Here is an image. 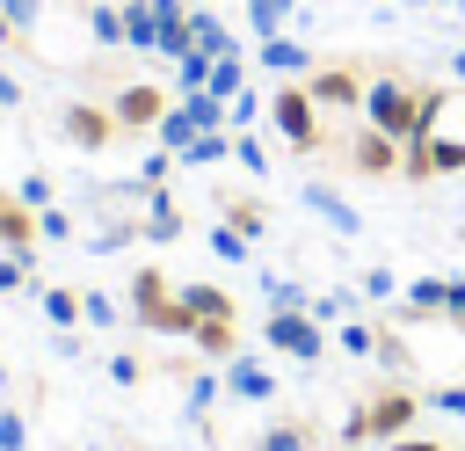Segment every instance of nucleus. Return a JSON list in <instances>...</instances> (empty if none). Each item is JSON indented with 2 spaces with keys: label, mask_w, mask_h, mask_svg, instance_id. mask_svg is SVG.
Masks as SVG:
<instances>
[{
  "label": "nucleus",
  "mask_w": 465,
  "mask_h": 451,
  "mask_svg": "<svg viewBox=\"0 0 465 451\" xmlns=\"http://www.w3.org/2000/svg\"><path fill=\"white\" fill-rule=\"evenodd\" d=\"M443 320L465 327V284H458V276H443Z\"/></svg>",
  "instance_id": "obj_38"
},
{
  "label": "nucleus",
  "mask_w": 465,
  "mask_h": 451,
  "mask_svg": "<svg viewBox=\"0 0 465 451\" xmlns=\"http://www.w3.org/2000/svg\"><path fill=\"white\" fill-rule=\"evenodd\" d=\"M44 313H51V327H80V291L51 284V291H44Z\"/></svg>",
  "instance_id": "obj_26"
},
{
  "label": "nucleus",
  "mask_w": 465,
  "mask_h": 451,
  "mask_svg": "<svg viewBox=\"0 0 465 451\" xmlns=\"http://www.w3.org/2000/svg\"><path fill=\"white\" fill-rule=\"evenodd\" d=\"M0 451H29V422H22V407H0Z\"/></svg>",
  "instance_id": "obj_31"
},
{
  "label": "nucleus",
  "mask_w": 465,
  "mask_h": 451,
  "mask_svg": "<svg viewBox=\"0 0 465 451\" xmlns=\"http://www.w3.org/2000/svg\"><path fill=\"white\" fill-rule=\"evenodd\" d=\"M414 415H421V400H414L407 386H378V393L341 422V444H392V436H407Z\"/></svg>",
  "instance_id": "obj_2"
},
{
  "label": "nucleus",
  "mask_w": 465,
  "mask_h": 451,
  "mask_svg": "<svg viewBox=\"0 0 465 451\" xmlns=\"http://www.w3.org/2000/svg\"><path fill=\"white\" fill-rule=\"evenodd\" d=\"M203 356H232L240 342H232V320H196V335H189Z\"/></svg>",
  "instance_id": "obj_23"
},
{
  "label": "nucleus",
  "mask_w": 465,
  "mask_h": 451,
  "mask_svg": "<svg viewBox=\"0 0 465 451\" xmlns=\"http://www.w3.org/2000/svg\"><path fill=\"white\" fill-rule=\"evenodd\" d=\"M7 102H22V87H15L7 73H0V109H7Z\"/></svg>",
  "instance_id": "obj_46"
},
{
  "label": "nucleus",
  "mask_w": 465,
  "mask_h": 451,
  "mask_svg": "<svg viewBox=\"0 0 465 451\" xmlns=\"http://www.w3.org/2000/svg\"><path fill=\"white\" fill-rule=\"evenodd\" d=\"M225 393H240V400H269V393H276V371H269V364H254V356H232Z\"/></svg>",
  "instance_id": "obj_15"
},
{
  "label": "nucleus",
  "mask_w": 465,
  "mask_h": 451,
  "mask_svg": "<svg viewBox=\"0 0 465 451\" xmlns=\"http://www.w3.org/2000/svg\"><path fill=\"white\" fill-rule=\"evenodd\" d=\"M262 65H269V73H283V80H298V73H312V51H305V44H291V36L276 29V36H262Z\"/></svg>",
  "instance_id": "obj_13"
},
{
  "label": "nucleus",
  "mask_w": 465,
  "mask_h": 451,
  "mask_svg": "<svg viewBox=\"0 0 465 451\" xmlns=\"http://www.w3.org/2000/svg\"><path fill=\"white\" fill-rule=\"evenodd\" d=\"M0 15H7L22 36H29V22H36V0H0Z\"/></svg>",
  "instance_id": "obj_42"
},
{
  "label": "nucleus",
  "mask_w": 465,
  "mask_h": 451,
  "mask_svg": "<svg viewBox=\"0 0 465 451\" xmlns=\"http://www.w3.org/2000/svg\"><path fill=\"white\" fill-rule=\"evenodd\" d=\"M138 233H145V240H174V233H182V204H174L167 189H153V196H145V218H138Z\"/></svg>",
  "instance_id": "obj_16"
},
{
  "label": "nucleus",
  "mask_w": 465,
  "mask_h": 451,
  "mask_svg": "<svg viewBox=\"0 0 465 451\" xmlns=\"http://www.w3.org/2000/svg\"><path fill=\"white\" fill-rule=\"evenodd\" d=\"M109 378H116V386H138L145 371H138V356H109Z\"/></svg>",
  "instance_id": "obj_43"
},
{
  "label": "nucleus",
  "mask_w": 465,
  "mask_h": 451,
  "mask_svg": "<svg viewBox=\"0 0 465 451\" xmlns=\"http://www.w3.org/2000/svg\"><path fill=\"white\" fill-rule=\"evenodd\" d=\"M131 313H138V327H153V335H189V327H196L189 306H182V291H174L160 269H131Z\"/></svg>",
  "instance_id": "obj_3"
},
{
  "label": "nucleus",
  "mask_w": 465,
  "mask_h": 451,
  "mask_svg": "<svg viewBox=\"0 0 465 451\" xmlns=\"http://www.w3.org/2000/svg\"><path fill=\"white\" fill-rule=\"evenodd\" d=\"M189 167H211V160H232V131H196V145L182 153Z\"/></svg>",
  "instance_id": "obj_22"
},
{
  "label": "nucleus",
  "mask_w": 465,
  "mask_h": 451,
  "mask_svg": "<svg viewBox=\"0 0 465 451\" xmlns=\"http://www.w3.org/2000/svg\"><path fill=\"white\" fill-rule=\"evenodd\" d=\"M87 29H94V44H131L124 36V7H87Z\"/></svg>",
  "instance_id": "obj_27"
},
{
  "label": "nucleus",
  "mask_w": 465,
  "mask_h": 451,
  "mask_svg": "<svg viewBox=\"0 0 465 451\" xmlns=\"http://www.w3.org/2000/svg\"><path fill=\"white\" fill-rule=\"evenodd\" d=\"M291 7H298V0H247V22H254V36H276V29L291 22Z\"/></svg>",
  "instance_id": "obj_24"
},
{
  "label": "nucleus",
  "mask_w": 465,
  "mask_h": 451,
  "mask_svg": "<svg viewBox=\"0 0 465 451\" xmlns=\"http://www.w3.org/2000/svg\"><path fill=\"white\" fill-rule=\"evenodd\" d=\"M465 167V138H443V131H421L400 145V175L407 182H436V175H458Z\"/></svg>",
  "instance_id": "obj_6"
},
{
  "label": "nucleus",
  "mask_w": 465,
  "mask_h": 451,
  "mask_svg": "<svg viewBox=\"0 0 465 451\" xmlns=\"http://www.w3.org/2000/svg\"><path fill=\"white\" fill-rule=\"evenodd\" d=\"M392 291H400L392 269H363V298H392Z\"/></svg>",
  "instance_id": "obj_39"
},
{
  "label": "nucleus",
  "mask_w": 465,
  "mask_h": 451,
  "mask_svg": "<svg viewBox=\"0 0 465 451\" xmlns=\"http://www.w3.org/2000/svg\"><path fill=\"white\" fill-rule=\"evenodd\" d=\"M124 36L138 51H153V0H124Z\"/></svg>",
  "instance_id": "obj_25"
},
{
  "label": "nucleus",
  "mask_w": 465,
  "mask_h": 451,
  "mask_svg": "<svg viewBox=\"0 0 465 451\" xmlns=\"http://www.w3.org/2000/svg\"><path fill=\"white\" fill-rule=\"evenodd\" d=\"M305 204H312L341 240H356V233H363V218H356V204H349V196H334V189H320V182H312V189H305Z\"/></svg>",
  "instance_id": "obj_14"
},
{
  "label": "nucleus",
  "mask_w": 465,
  "mask_h": 451,
  "mask_svg": "<svg viewBox=\"0 0 465 451\" xmlns=\"http://www.w3.org/2000/svg\"><path fill=\"white\" fill-rule=\"evenodd\" d=\"M378 342H385V335H378L371 320H341V349H349V356H378Z\"/></svg>",
  "instance_id": "obj_28"
},
{
  "label": "nucleus",
  "mask_w": 465,
  "mask_h": 451,
  "mask_svg": "<svg viewBox=\"0 0 465 451\" xmlns=\"http://www.w3.org/2000/svg\"><path fill=\"white\" fill-rule=\"evenodd\" d=\"M22 284H29V255L7 247V255H0V291H22Z\"/></svg>",
  "instance_id": "obj_35"
},
{
  "label": "nucleus",
  "mask_w": 465,
  "mask_h": 451,
  "mask_svg": "<svg viewBox=\"0 0 465 451\" xmlns=\"http://www.w3.org/2000/svg\"><path fill=\"white\" fill-rule=\"evenodd\" d=\"M36 233H44V240H73V218H65V211H51V204H44V211H36Z\"/></svg>",
  "instance_id": "obj_36"
},
{
  "label": "nucleus",
  "mask_w": 465,
  "mask_h": 451,
  "mask_svg": "<svg viewBox=\"0 0 465 451\" xmlns=\"http://www.w3.org/2000/svg\"><path fill=\"white\" fill-rule=\"evenodd\" d=\"M189 44H196V51H232V29L203 7V15H189Z\"/></svg>",
  "instance_id": "obj_21"
},
{
  "label": "nucleus",
  "mask_w": 465,
  "mask_h": 451,
  "mask_svg": "<svg viewBox=\"0 0 465 451\" xmlns=\"http://www.w3.org/2000/svg\"><path fill=\"white\" fill-rule=\"evenodd\" d=\"M450 80H458V87H465V36H458V44H450Z\"/></svg>",
  "instance_id": "obj_45"
},
{
  "label": "nucleus",
  "mask_w": 465,
  "mask_h": 451,
  "mask_svg": "<svg viewBox=\"0 0 465 451\" xmlns=\"http://www.w3.org/2000/svg\"><path fill=\"white\" fill-rule=\"evenodd\" d=\"M436 7H443V15H465V0H436Z\"/></svg>",
  "instance_id": "obj_48"
},
{
  "label": "nucleus",
  "mask_w": 465,
  "mask_h": 451,
  "mask_svg": "<svg viewBox=\"0 0 465 451\" xmlns=\"http://www.w3.org/2000/svg\"><path fill=\"white\" fill-rule=\"evenodd\" d=\"M349 167H356V175H392V167H400V138H385L378 124H363V131L349 138Z\"/></svg>",
  "instance_id": "obj_11"
},
{
  "label": "nucleus",
  "mask_w": 465,
  "mask_h": 451,
  "mask_svg": "<svg viewBox=\"0 0 465 451\" xmlns=\"http://www.w3.org/2000/svg\"><path fill=\"white\" fill-rule=\"evenodd\" d=\"M218 211H225V226H232V233H247V240H262V233H269L262 196H218Z\"/></svg>",
  "instance_id": "obj_17"
},
{
  "label": "nucleus",
  "mask_w": 465,
  "mask_h": 451,
  "mask_svg": "<svg viewBox=\"0 0 465 451\" xmlns=\"http://www.w3.org/2000/svg\"><path fill=\"white\" fill-rule=\"evenodd\" d=\"M211 400H218V378H211V371H196V378H189V415H203Z\"/></svg>",
  "instance_id": "obj_37"
},
{
  "label": "nucleus",
  "mask_w": 465,
  "mask_h": 451,
  "mask_svg": "<svg viewBox=\"0 0 465 451\" xmlns=\"http://www.w3.org/2000/svg\"><path fill=\"white\" fill-rule=\"evenodd\" d=\"M429 407H436V415H465V386H436Z\"/></svg>",
  "instance_id": "obj_40"
},
{
  "label": "nucleus",
  "mask_w": 465,
  "mask_h": 451,
  "mask_svg": "<svg viewBox=\"0 0 465 451\" xmlns=\"http://www.w3.org/2000/svg\"><path fill=\"white\" fill-rule=\"evenodd\" d=\"M378 451H443L436 436H392V444H378Z\"/></svg>",
  "instance_id": "obj_44"
},
{
  "label": "nucleus",
  "mask_w": 465,
  "mask_h": 451,
  "mask_svg": "<svg viewBox=\"0 0 465 451\" xmlns=\"http://www.w3.org/2000/svg\"><path fill=\"white\" fill-rule=\"evenodd\" d=\"M0 44H29V36H22V29H15L7 15H0Z\"/></svg>",
  "instance_id": "obj_47"
},
{
  "label": "nucleus",
  "mask_w": 465,
  "mask_h": 451,
  "mask_svg": "<svg viewBox=\"0 0 465 451\" xmlns=\"http://www.w3.org/2000/svg\"><path fill=\"white\" fill-rule=\"evenodd\" d=\"M196 131H203V124H196V116H189V102H174V109H167V116H160V145H167V153H174V160H182V153H189V145H196Z\"/></svg>",
  "instance_id": "obj_20"
},
{
  "label": "nucleus",
  "mask_w": 465,
  "mask_h": 451,
  "mask_svg": "<svg viewBox=\"0 0 465 451\" xmlns=\"http://www.w3.org/2000/svg\"><path fill=\"white\" fill-rule=\"evenodd\" d=\"M0 247L36 255V211L22 204V189H0Z\"/></svg>",
  "instance_id": "obj_12"
},
{
  "label": "nucleus",
  "mask_w": 465,
  "mask_h": 451,
  "mask_svg": "<svg viewBox=\"0 0 465 451\" xmlns=\"http://www.w3.org/2000/svg\"><path fill=\"white\" fill-rule=\"evenodd\" d=\"M262 342H269V349H283V356H298V364H320L327 327L312 320V306H276V313L262 320Z\"/></svg>",
  "instance_id": "obj_5"
},
{
  "label": "nucleus",
  "mask_w": 465,
  "mask_h": 451,
  "mask_svg": "<svg viewBox=\"0 0 465 451\" xmlns=\"http://www.w3.org/2000/svg\"><path fill=\"white\" fill-rule=\"evenodd\" d=\"M312 436H305V422H276V429H262V451H305Z\"/></svg>",
  "instance_id": "obj_29"
},
{
  "label": "nucleus",
  "mask_w": 465,
  "mask_h": 451,
  "mask_svg": "<svg viewBox=\"0 0 465 451\" xmlns=\"http://www.w3.org/2000/svg\"><path fill=\"white\" fill-rule=\"evenodd\" d=\"M58 131H65L80 153H102L124 124H116V109H102V102H65V109H58Z\"/></svg>",
  "instance_id": "obj_9"
},
{
  "label": "nucleus",
  "mask_w": 465,
  "mask_h": 451,
  "mask_svg": "<svg viewBox=\"0 0 465 451\" xmlns=\"http://www.w3.org/2000/svg\"><path fill=\"white\" fill-rule=\"evenodd\" d=\"M421 95H429L421 80H400V73H378V80L363 87V124H378L385 138H400V145H407V138L421 131Z\"/></svg>",
  "instance_id": "obj_1"
},
{
  "label": "nucleus",
  "mask_w": 465,
  "mask_h": 451,
  "mask_svg": "<svg viewBox=\"0 0 465 451\" xmlns=\"http://www.w3.org/2000/svg\"><path fill=\"white\" fill-rule=\"evenodd\" d=\"M211 255H225V262H247V233H232V226H211Z\"/></svg>",
  "instance_id": "obj_32"
},
{
  "label": "nucleus",
  "mask_w": 465,
  "mask_h": 451,
  "mask_svg": "<svg viewBox=\"0 0 465 451\" xmlns=\"http://www.w3.org/2000/svg\"><path fill=\"white\" fill-rule=\"evenodd\" d=\"M80 320H87V327H109V320H116V306H109L102 291H80Z\"/></svg>",
  "instance_id": "obj_34"
},
{
  "label": "nucleus",
  "mask_w": 465,
  "mask_h": 451,
  "mask_svg": "<svg viewBox=\"0 0 465 451\" xmlns=\"http://www.w3.org/2000/svg\"><path fill=\"white\" fill-rule=\"evenodd\" d=\"M269 116H276V131H283L298 153H320V116H327V109L312 102L305 80H283V87L269 95Z\"/></svg>",
  "instance_id": "obj_4"
},
{
  "label": "nucleus",
  "mask_w": 465,
  "mask_h": 451,
  "mask_svg": "<svg viewBox=\"0 0 465 451\" xmlns=\"http://www.w3.org/2000/svg\"><path fill=\"white\" fill-rule=\"evenodd\" d=\"M305 87H312V102H320V109H363V87H371V80H363V65H356V58H334V65H312V73H305Z\"/></svg>",
  "instance_id": "obj_7"
},
{
  "label": "nucleus",
  "mask_w": 465,
  "mask_h": 451,
  "mask_svg": "<svg viewBox=\"0 0 465 451\" xmlns=\"http://www.w3.org/2000/svg\"><path fill=\"white\" fill-rule=\"evenodd\" d=\"M182 306H189V320H232V298L218 291V284H182ZM196 335V327H189Z\"/></svg>",
  "instance_id": "obj_18"
},
{
  "label": "nucleus",
  "mask_w": 465,
  "mask_h": 451,
  "mask_svg": "<svg viewBox=\"0 0 465 451\" xmlns=\"http://www.w3.org/2000/svg\"><path fill=\"white\" fill-rule=\"evenodd\" d=\"M109 109H116L124 131H160V116H167L174 102H167V87H153V80H124V87L109 95Z\"/></svg>",
  "instance_id": "obj_8"
},
{
  "label": "nucleus",
  "mask_w": 465,
  "mask_h": 451,
  "mask_svg": "<svg viewBox=\"0 0 465 451\" xmlns=\"http://www.w3.org/2000/svg\"><path fill=\"white\" fill-rule=\"evenodd\" d=\"M153 51L160 58H189V0H153Z\"/></svg>",
  "instance_id": "obj_10"
},
{
  "label": "nucleus",
  "mask_w": 465,
  "mask_h": 451,
  "mask_svg": "<svg viewBox=\"0 0 465 451\" xmlns=\"http://www.w3.org/2000/svg\"><path fill=\"white\" fill-rule=\"evenodd\" d=\"M22 204L44 211V204H51V175H29V182H22Z\"/></svg>",
  "instance_id": "obj_41"
},
{
  "label": "nucleus",
  "mask_w": 465,
  "mask_h": 451,
  "mask_svg": "<svg viewBox=\"0 0 465 451\" xmlns=\"http://www.w3.org/2000/svg\"><path fill=\"white\" fill-rule=\"evenodd\" d=\"M232 160H240L247 175H262V167H269V153H262V138H254V131H232Z\"/></svg>",
  "instance_id": "obj_30"
},
{
  "label": "nucleus",
  "mask_w": 465,
  "mask_h": 451,
  "mask_svg": "<svg viewBox=\"0 0 465 451\" xmlns=\"http://www.w3.org/2000/svg\"><path fill=\"white\" fill-rule=\"evenodd\" d=\"M203 87L232 102V95L247 87V58H240V51H218V58H211V73H203Z\"/></svg>",
  "instance_id": "obj_19"
},
{
  "label": "nucleus",
  "mask_w": 465,
  "mask_h": 451,
  "mask_svg": "<svg viewBox=\"0 0 465 451\" xmlns=\"http://www.w3.org/2000/svg\"><path fill=\"white\" fill-rule=\"evenodd\" d=\"M254 116H262V102H254V95H247V87H240V95H232V102H225V124H232V131H247V124H254Z\"/></svg>",
  "instance_id": "obj_33"
}]
</instances>
